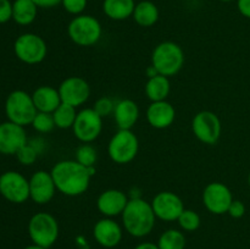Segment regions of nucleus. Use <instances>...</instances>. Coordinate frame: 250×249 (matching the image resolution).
Here are the masks:
<instances>
[{
    "label": "nucleus",
    "mask_w": 250,
    "mask_h": 249,
    "mask_svg": "<svg viewBox=\"0 0 250 249\" xmlns=\"http://www.w3.org/2000/svg\"><path fill=\"white\" fill-rule=\"evenodd\" d=\"M56 189L67 197H78L87 192L90 175L87 167L76 160H61L50 171Z\"/></svg>",
    "instance_id": "obj_1"
},
{
    "label": "nucleus",
    "mask_w": 250,
    "mask_h": 249,
    "mask_svg": "<svg viewBox=\"0 0 250 249\" xmlns=\"http://www.w3.org/2000/svg\"><path fill=\"white\" fill-rule=\"evenodd\" d=\"M125 229L132 237L142 238L153 231L156 216L150 203L142 198H131L121 215Z\"/></svg>",
    "instance_id": "obj_2"
},
{
    "label": "nucleus",
    "mask_w": 250,
    "mask_h": 249,
    "mask_svg": "<svg viewBox=\"0 0 250 249\" xmlns=\"http://www.w3.org/2000/svg\"><path fill=\"white\" fill-rule=\"evenodd\" d=\"M151 65L159 75L172 77L185 66V51L175 42H163L158 44L151 54Z\"/></svg>",
    "instance_id": "obj_3"
},
{
    "label": "nucleus",
    "mask_w": 250,
    "mask_h": 249,
    "mask_svg": "<svg viewBox=\"0 0 250 249\" xmlns=\"http://www.w3.org/2000/svg\"><path fill=\"white\" fill-rule=\"evenodd\" d=\"M103 28L99 20L92 15H78L70 21L67 34L78 46H92L102 38Z\"/></svg>",
    "instance_id": "obj_4"
},
{
    "label": "nucleus",
    "mask_w": 250,
    "mask_h": 249,
    "mask_svg": "<svg viewBox=\"0 0 250 249\" xmlns=\"http://www.w3.org/2000/svg\"><path fill=\"white\" fill-rule=\"evenodd\" d=\"M5 112L9 121L24 127L32 124L38 110L34 105L32 95L24 90H14L10 93L5 103Z\"/></svg>",
    "instance_id": "obj_5"
},
{
    "label": "nucleus",
    "mask_w": 250,
    "mask_h": 249,
    "mask_svg": "<svg viewBox=\"0 0 250 249\" xmlns=\"http://www.w3.org/2000/svg\"><path fill=\"white\" fill-rule=\"evenodd\" d=\"M28 234L37 246L49 249L59 238V222L49 212H37L28 222Z\"/></svg>",
    "instance_id": "obj_6"
},
{
    "label": "nucleus",
    "mask_w": 250,
    "mask_h": 249,
    "mask_svg": "<svg viewBox=\"0 0 250 249\" xmlns=\"http://www.w3.org/2000/svg\"><path fill=\"white\" fill-rule=\"evenodd\" d=\"M139 150V141L132 129H119L111 137L107 154L115 164L125 165L136 159Z\"/></svg>",
    "instance_id": "obj_7"
},
{
    "label": "nucleus",
    "mask_w": 250,
    "mask_h": 249,
    "mask_svg": "<svg viewBox=\"0 0 250 249\" xmlns=\"http://www.w3.org/2000/svg\"><path fill=\"white\" fill-rule=\"evenodd\" d=\"M14 50L17 59L28 65L41 63L48 54L45 41L36 33H23L15 41Z\"/></svg>",
    "instance_id": "obj_8"
},
{
    "label": "nucleus",
    "mask_w": 250,
    "mask_h": 249,
    "mask_svg": "<svg viewBox=\"0 0 250 249\" xmlns=\"http://www.w3.org/2000/svg\"><path fill=\"white\" fill-rule=\"evenodd\" d=\"M73 134L82 143H92L103 131V117L93 107H85L77 112L72 126Z\"/></svg>",
    "instance_id": "obj_9"
},
{
    "label": "nucleus",
    "mask_w": 250,
    "mask_h": 249,
    "mask_svg": "<svg viewBox=\"0 0 250 249\" xmlns=\"http://www.w3.org/2000/svg\"><path fill=\"white\" fill-rule=\"evenodd\" d=\"M192 131L198 141L204 144L214 145L221 137V121L215 112L209 110L199 111L193 117Z\"/></svg>",
    "instance_id": "obj_10"
},
{
    "label": "nucleus",
    "mask_w": 250,
    "mask_h": 249,
    "mask_svg": "<svg viewBox=\"0 0 250 249\" xmlns=\"http://www.w3.org/2000/svg\"><path fill=\"white\" fill-rule=\"evenodd\" d=\"M0 194L9 202L21 204L29 199V181L16 171L0 176Z\"/></svg>",
    "instance_id": "obj_11"
},
{
    "label": "nucleus",
    "mask_w": 250,
    "mask_h": 249,
    "mask_svg": "<svg viewBox=\"0 0 250 249\" xmlns=\"http://www.w3.org/2000/svg\"><path fill=\"white\" fill-rule=\"evenodd\" d=\"M233 195L231 189L221 182H211L203 190V204L214 215L227 214Z\"/></svg>",
    "instance_id": "obj_12"
},
{
    "label": "nucleus",
    "mask_w": 250,
    "mask_h": 249,
    "mask_svg": "<svg viewBox=\"0 0 250 249\" xmlns=\"http://www.w3.org/2000/svg\"><path fill=\"white\" fill-rule=\"evenodd\" d=\"M150 204L156 219L167 222L177 221L180 215L185 210L182 199L176 193L170 192V190L159 192L153 198Z\"/></svg>",
    "instance_id": "obj_13"
},
{
    "label": "nucleus",
    "mask_w": 250,
    "mask_h": 249,
    "mask_svg": "<svg viewBox=\"0 0 250 249\" xmlns=\"http://www.w3.org/2000/svg\"><path fill=\"white\" fill-rule=\"evenodd\" d=\"M61 102L76 107L84 104L90 97V85L84 78L71 76L65 78L59 85Z\"/></svg>",
    "instance_id": "obj_14"
},
{
    "label": "nucleus",
    "mask_w": 250,
    "mask_h": 249,
    "mask_svg": "<svg viewBox=\"0 0 250 249\" xmlns=\"http://www.w3.org/2000/svg\"><path fill=\"white\" fill-rule=\"evenodd\" d=\"M56 186L50 172L44 170L36 171L29 180V198L36 204H48L54 198Z\"/></svg>",
    "instance_id": "obj_15"
},
{
    "label": "nucleus",
    "mask_w": 250,
    "mask_h": 249,
    "mask_svg": "<svg viewBox=\"0 0 250 249\" xmlns=\"http://www.w3.org/2000/svg\"><path fill=\"white\" fill-rule=\"evenodd\" d=\"M27 143V134L23 127L11 121L0 124V153L14 155Z\"/></svg>",
    "instance_id": "obj_16"
},
{
    "label": "nucleus",
    "mask_w": 250,
    "mask_h": 249,
    "mask_svg": "<svg viewBox=\"0 0 250 249\" xmlns=\"http://www.w3.org/2000/svg\"><path fill=\"white\" fill-rule=\"evenodd\" d=\"M128 197L126 193L120 189H106L97 199V208L104 217H115L122 215L127 203Z\"/></svg>",
    "instance_id": "obj_17"
},
{
    "label": "nucleus",
    "mask_w": 250,
    "mask_h": 249,
    "mask_svg": "<svg viewBox=\"0 0 250 249\" xmlns=\"http://www.w3.org/2000/svg\"><path fill=\"white\" fill-rule=\"evenodd\" d=\"M93 237L104 248H114L121 242L122 228L111 217H104L93 227Z\"/></svg>",
    "instance_id": "obj_18"
},
{
    "label": "nucleus",
    "mask_w": 250,
    "mask_h": 249,
    "mask_svg": "<svg viewBox=\"0 0 250 249\" xmlns=\"http://www.w3.org/2000/svg\"><path fill=\"white\" fill-rule=\"evenodd\" d=\"M176 110L167 100L153 102L146 109V120L153 128L165 129L175 122Z\"/></svg>",
    "instance_id": "obj_19"
},
{
    "label": "nucleus",
    "mask_w": 250,
    "mask_h": 249,
    "mask_svg": "<svg viewBox=\"0 0 250 249\" xmlns=\"http://www.w3.org/2000/svg\"><path fill=\"white\" fill-rule=\"evenodd\" d=\"M114 119L119 129H132L139 119V107L132 99H122L116 103Z\"/></svg>",
    "instance_id": "obj_20"
},
{
    "label": "nucleus",
    "mask_w": 250,
    "mask_h": 249,
    "mask_svg": "<svg viewBox=\"0 0 250 249\" xmlns=\"http://www.w3.org/2000/svg\"><path fill=\"white\" fill-rule=\"evenodd\" d=\"M34 105L39 112L53 114L61 105V97L59 89L51 85H41L32 94Z\"/></svg>",
    "instance_id": "obj_21"
},
{
    "label": "nucleus",
    "mask_w": 250,
    "mask_h": 249,
    "mask_svg": "<svg viewBox=\"0 0 250 249\" xmlns=\"http://www.w3.org/2000/svg\"><path fill=\"white\" fill-rule=\"evenodd\" d=\"M136 7L134 0H104L103 11L114 21H124L132 17Z\"/></svg>",
    "instance_id": "obj_22"
},
{
    "label": "nucleus",
    "mask_w": 250,
    "mask_h": 249,
    "mask_svg": "<svg viewBox=\"0 0 250 249\" xmlns=\"http://www.w3.org/2000/svg\"><path fill=\"white\" fill-rule=\"evenodd\" d=\"M134 22L141 27H151L159 21L160 11L158 6L150 0H142L137 2L133 15Z\"/></svg>",
    "instance_id": "obj_23"
},
{
    "label": "nucleus",
    "mask_w": 250,
    "mask_h": 249,
    "mask_svg": "<svg viewBox=\"0 0 250 249\" xmlns=\"http://www.w3.org/2000/svg\"><path fill=\"white\" fill-rule=\"evenodd\" d=\"M146 95L151 103L163 102L167 99L171 90V84L168 77L163 75H156L154 77L148 78L146 83Z\"/></svg>",
    "instance_id": "obj_24"
},
{
    "label": "nucleus",
    "mask_w": 250,
    "mask_h": 249,
    "mask_svg": "<svg viewBox=\"0 0 250 249\" xmlns=\"http://www.w3.org/2000/svg\"><path fill=\"white\" fill-rule=\"evenodd\" d=\"M38 6L33 0H15L12 2V19L21 26H28L36 20Z\"/></svg>",
    "instance_id": "obj_25"
},
{
    "label": "nucleus",
    "mask_w": 250,
    "mask_h": 249,
    "mask_svg": "<svg viewBox=\"0 0 250 249\" xmlns=\"http://www.w3.org/2000/svg\"><path fill=\"white\" fill-rule=\"evenodd\" d=\"M77 109L71 105L61 103L60 106L53 112L54 121H55V126L61 129H68L72 128L73 124L77 117Z\"/></svg>",
    "instance_id": "obj_26"
},
{
    "label": "nucleus",
    "mask_w": 250,
    "mask_h": 249,
    "mask_svg": "<svg viewBox=\"0 0 250 249\" xmlns=\"http://www.w3.org/2000/svg\"><path fill=\"white\" fill-rule=\"evenodd\" d=\"M159 249H185L186 237L183 232L170 228L164 232L158 241Z\"/></svg>",
    "instance_id": "obj_27"
},
{
    "label": "nucleus",
    "mask_w": 250,
    "mask_h": 249,
    "mask_svg": "<svg viewBox=\"0 0 250 249\" xmlns=\"http://www.w3.org/2000/svg\"><path fill=\"white\" fill-rule=\"evenodd\" d=\"M76 161L83 165L84 167H90L95 166V163L98 160L97 149L90 143H83L76 150Z\"/></svg>",
    "instance_id": "obj_28"
},
{
    "label": "nucleus",
    "mask_w": 250,
    "mask_h": 249,
    "mask_svg": "<svg viewBox=\"0 0 250 249\" xmlns=\"http://www.w3.org/2000/svg\"><path fill=\"white\" fill-rule=\"evenodd\" d=\"M177 222L183 231L194 232L200 227L202 220H200L199 214L197 211L190 209H185L182 214L180 215V217H178Z\"/></svg>",
    "instance_id": "obj_29"
},
{
    "label": "nucleus",
    "mask_w": 250,
    "mask_h": 249,
    "mask_svg": "<svg viewBox=\"0 0 250 249\" xmlns=\"http://www.w3.org/2000/svg\"><path fill=\"white\" fill-rule=\"evenodd\" d=\"M32 126L39 133H48L55 128V121H54L53 114L49 112H37L36 117L33 119Z\"/></svg>",
    "instance_id": "obj_30"
},
{
    "label": "nucleus",
    "mask_w": 250,
    "mask_h": 249,
    "mask_svg": "<svg viewBox=\"0 0 250 249\" xmlns=\"http://www.w3.org/2000/svg\"><path fill=\"white\" fill-rule=\"evenodd\" d=\"M15 155H16L17 160L20 161V164L29 166V165H33V164L36 163V160L38 159L39 151L37 150V148L33 145V144L27 143L26 145L22 146V148L20 149Z\"/></svg>",
    "instance_id": "obj_31"
},
{
    "label": "nucleus",
    "mask_w": 250,
    "mask_h": 249,
    "mask_svg": "<svg viewBox=\"0 0 250 249\" xmlns=\"http://www.w3.org/2000/svg\"><path fill=\"white\" fill-rule=\"evenodd\" d=\"M115 105H116V103H115L111 98L102 97L94 103V105H93V109H94L95 111H97L98 114L103 117V119H104V117L114 114Z\"/></svg>",
    "instance_id": "obj_32"
},
{
    "label": "nucleus",
    "mask_w": 250,
    "mask_h": 249,
    "mask_svg": "<svg viewBox=\"0 0 250 249\" xmlns=\"http://www.w3.org/2000/svg\"><path fill=\"white\" fill-rule=\"evenodd\" d=\"M61 5L66 12L78 16V15H82L84 12L88 5V0H62Z\"/></svg>",
    "instance_id": "obj_33"
},
{
    "label": "nucleus",
    "mask_w": 250,
    "mask_h": 249,
    "mask_svg": "<svg viewBox=\"0 0 250 249\" xmlns=\"http://www.w3.org/2000/svg\"><path fill=\"white\" fill-rule=\"evenodd\" d=\"M227 214L231 217H233V219H241V217H243L244 214H246V205H244V203L241 202V200L233 199V202L229 205Z\"/></svg>",
    "instance_id": "obj_34"
},
{
    "label": "nucleus",
    "mask_w": 250,
    "mask_h": 249,
    "mask_svg": "<svg viewBox=\"0 0 250 249\" xmlns=\"http://www.w3.org/2000/svg\"><path fill=\"white\" fill-rule=\"evenodd\" d=\"M12 19V2L10 0H0V23Z\"/></svg>",
    "instance_id": "obj_35"
},
{
    "label": "nucleus",
    "mask_w": 250,
    "mask_h": 249,
    "mask_svg": "<svg viewBox=\"0 0 250 249\" xmlns=\"http://www.w3.org/2000/svg\"><path fill=\"white\" fill-rule=\"evenodd\" d=\"M237 9L247 19H250V0H237Z\"/></svg>",
    "instance_id": "obj_36"
},
{
    "label": "nucleus",
    "mask_w": 250,
    "mask_h": 249,
    "mask_svg": "<svg viewBox=\"0 0 250 249\" xmlns=\"http://www.w3.org/2000/svg\"><path fill=\"white\" fill-rule=\"evenodd\" d=\"M36 2V5L42 9H51V7H55L58 5L61 4L62 0H33Z\"/></svg>",
    "instance_id": "obj_37"
},
{
    "label": "nucleus",
    "mask_w": 250,
    "mask_h": 249,
    "mask_svg": "<svg viewBox=\"0 0 250 249\" xmlns=\"http://www.w3.org/2000/svg\"><path fill=\"white\" fill-rule=\"evenodd\" d=\"M133 249H159V247L158 244L151 243V242H144V243L138 244V246Z\"/></svg>",
    "instance_id": "obj_38"
},
{
    "label": "nucleus",
    "mask_w": 250,
    "mask_h": 249,
    "mask_svg": "<svg viewBox=\"0 0 250 249\" xmlns=\"http://www.w3.org/2000/svg\"><path fill=\"white\" fill-rule=\"evenodd\" d=\"M146 76H148V78H150V77H154V76L159 75V73H158V71L155 70V67H154L153 65H150V66H149L148 68H146Z\"/></svg>",
    "instance_id": "obj_39"
},
{
    "label": "nucleus",
    "mask_w": 250,
    "mask_h": 249,
    "mask_svg": "<svg viewBox=\"0 0 250 249\" xmlns=\"http://www.w3.org/2000/svg\"><path fill=\"white\" fill-rule=\"evenodd\" d=\"M24 249H45V248H43V247H41V246H37V244H32V246H28V247H26V248Z\"/></svg>",
    "instance_id": "obj_40"
},
{
    "label": "nucleus",
    "mask_w": 250,
    "mask_h": 249,
    "mask_svg": "<svg viewBox=\"0 0 250 249\" xmlns=\"http://www.w3.org/2000/svg\"><path fill=\"white\" fill-rule=\"evenodd\" d=\"M220 1H222V2H231V1H233V0H220Z\"/></svg>",
    "instance_id": "obj_41"
},
{
    "label": "nucleus",
    "mask_w": 250,
    "mask_h": 249,
    "mask_svg": "<svg viewBox=\"0 0 250 249\" xmlns=\"http://www.w3.org/2000/svg\"><path fill=\"white\" fill-rule=\"evenodd\" d=\"M248 185H249V187H250V172H249V175H248Z\"/></svg>",
    "instance_id": "obj_42"
},
{
    "label": "nucleus",
    "mask_w": 250,
    "mask_h": 249,
    "mask_svg": "<svg viewBox=\"0 0 250 249\" xmlns=\"http://www.w3.org/2000/svg\"><path fill=\"white\" fill-rule=\"evenodd\" d=\"M194 1H197V0H194Z\"/></svg>",
    "instance_id": "obj_43"
}]
</instances>
